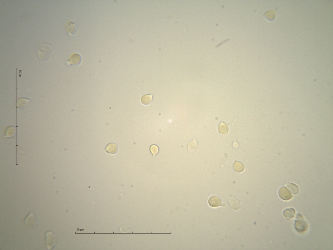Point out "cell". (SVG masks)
<instances>
[{"instance_id": "8992f818", "label": "cell", "mask_w": 333, "mask_h": 250, "mask_svg": "<svg viewBox=\"0 0 333 250\" xmlns=\"http://www.w3.org/2000/svg\"><path fill=\"white\" fill-rule=\"evenodd\" d=\"M209 205L213 208L223 206L222 202L220 198L216 196H211L208 200Z\"/></svg>"}, {"instance_id": "5b68a950", "label": "cell", "mask_w": 333, "mask_h": 250, "mask_svg": "<svg viewBox=\"0 0 333 250\" xmlns=\"http://www.w3.org/2000/svg\"><path fill=\"white\" fill-rule=\"evenodd\" d=\"M65 31L69 35H74L77 31V26L72 21L68 20L66 22L65 25Z\"/></svg>"}, {"instance_id": "9a60e30c", "label": "cell", "mask_w": 333, "mask_h": 250, "mask_svg": "<svg viewBox=\"0 0 333 250\" xmlns=\"http://www.w3.org/2000/svg\"><path fill=\"white\" fill-rule=\"evenodd\" d=\"M286 185L293 194H299V189L297 186L292 183H288L286 184Z\"/></svg>"}, {"instance_id": "7a4b0ae2", "label": "cell", "mask_w": 333, "mask_h": 250, "mask_svg": "<svg viewBox=\"0 0 333 250\" xmlns=\"http://www.w3.org/2000/svg\"><path fill=\"white\" fill-rule=\"evenodd\" d=\"M55 235L51 231H48L45 235V243L48 249H53L56 243Z\"/></svg>"}, {"instance_id": "ac0fdd59", "label": "cell", "mask_w": 333, "mask_h": 250, "mask_svg": "<svg viewBox=\"0 0 333 250\" xmlns=\"http://www.w3.org/2000/svg\"><path fill=\"white\" fill-rule=\"evenodd\" d=\"M130 229V227L127 226H124L121 227L120 230L121 232L122 233H126L128 232Z\"/></svg>"}, {"instance_id": "4fadbf2b", "label": "cell", "mask_w": 333, "mask_h": 250, "mask_svg": "<svg viewBox=\"0 0 333 250\" xmlns=\"http://www.w3.org/2000/svg\"><path fill=\"white\" fill-rule=\"evenodd\" d=\"M152 99V96L151 94H144L141 97V102L144 105L149 104Z\"/></svg>"}, {"instance_id": "30bf717a", "label": "cell", "mask_w": 333, "mask_h": 250, "mask_svg": "<svg viewBox=\"0 0 333 250\" xmlns=\"http://www.w3.org/2000/svg\"><path fill=\"white\" fill-rule=\"evenodd\" d=\"M218 131L221 135H226L229 132L228 127L226 124L222 123L219 124L218 127Z\"/></svg>"}, {"instance_id": "e0dca14e", "label": "cell", "mask_w": 333, "mask_h": 250, "mask_svg": "<svg viewBox=\"0 0 333 250\" xmlns=\"http://www.w3.org/2000/svg\"><path fill=\"white\" fill-rule=\"evenodd\" d=\"M196 143L195 141H192L189 143L188 144V149L189 151H193L196 148L195 146H196Z\"/></svg>"}, {"instance_id": "7c38bea8", "label": "cell", "mask_w": 333, "mask_h": 250, "mask_svg": "<svg viewBox=\"0 0 333 250\" xmlns=\"http://www.w3.org/2000/svg\"><path fill=\"white\" fill-rule=\"evenodd\" d=\"M233 169L236 172L240 173L244 171L245 167L243 164L236 161L233 164Z\"/></svg>"}, {"instance_id": "52a82bcc", "label": "cell", "mask_w": 333, "mask_h": 250, "mask_svg": "<svg viewBox=\"0 0 333 250\" xmlns=\"http://www.w3.org/2000/svg\"><path fill=\"white\" fill-rule=\"evenodd\" d=\"M81 60V57L80 55L75 53H72L68 59L69 62L73 65L78 64L80 62Z\"/></svg>"}, {"instance_id": "ba28073f", "label": "cell", "mask_w": 333, "mask_h": 250, "mask_svg": "<svg viewBox=\"0 0 333 250\" xmlns=\"http://www.w3.org/2000/svg\"><path fill=\"white\" fill-rule=\"evenodd\" d=\"M295 212V210L293 208L288 209L284 210L283 212V215L287 220H289L290 219L294 217Z\"/></svg>"}, {"instance_id": "2e32d148", "label": "cell", "mask_w": 333, "mask_h": 250, "mask_svg": "<svg viewBox=\"0 0 333 250\" xmlns=\"http://www.w3.org/2000/svg\"><path fill=\"white\" fill-rule=\"evenodd\" d=\"M151 152L153 154V156H155V155L157 154V152L158 151V148H157V146L155 145H153L150 149Z\"/></svg>"}, {"instance_id": "5bb4252c", "label": "cell", "mask_w": 333, "mask_h": 250, "mask_svg": "<svg viewBox=\"0 0 333 250\" xmlns=\"http://www.w3.org/2000/svg\"><path fill=\"white\" fill-rule=\"evenodd\" d=\"M264 16L268 20L272 21L275 19L276 16V13L274 10H269L265 13Z\"/></svg>"}, {"instance_id": "6da1fadb", "label": "cell", "mask_w": 333, "mask_h": 250, "mask_svg": "<svg viewBox=\"0 0 333 250\" xmlns=\"http://www.w3.org/2000/svg\"><path fill=\"white\" fill-rule=\"evenodd\" d=\"M295 226L296 229L300 233H304L308 229V225L304 218L300 214H298L296 216V220L295 221Z\"/></svg>"}, {"instance_id": "9c48e42d", "label": "cell", "mask_w": 333, "mask_h": 250, "mask_svg": "<svg viewBox=\"0 0 333 250\" xmlns=\"http://www.w3.org/2000/svg\"><path fill=\"white\" fill-rule=\"evenodd\" d=\"M105 151L108 153L115 154L118 151L117 145L114 143H110L105 147Z\"/></svg>"}, {"instance_id": "3957f363", "label": "cell", "mask_w": 333, "mask_h": 250, "mask_svg": "<svg viewBox=\"0 0 333 250\" xmlns=\"http://www.w3.org/2000/svg\"><path fill=\"white\" fill-rule=\"evenodd\" d=\"M25 224L29 228H34L37 226L38 221L33 213L31 212L27 216L25 220Z\"/></svg>"}, {"instance_id": "277c9868", "label": "cell", "mask_w": 333, "mask_h": 250, "mask_svg": "<svg viewBox=\"0 0 333 250\" xmlns=\"http://www.w3.org/2000/svg\"><path fill=\"white\" fill-rule=\"evenodd\" d=\"M278 194L281 199L285 201L290 200L293 197L291 191L285 187H281L280 189Z\"/></svg>"}, {"instance_id": "8fae6325", "label": "cell", "mask_w": 333, "mask_h": 250, "mask_svg": "<svg viewBox=\"0 0 333 250\" xmlns=\"http://www.w3.org/2000/svg\"><path fill=\"white\" fill-rule=\"evenodd\" d=\"M229 201L232 208L235 210L240 208V204L239 201L233 197H230Z\"/></svg>"}]
</instances>
